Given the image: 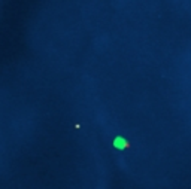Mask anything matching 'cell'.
<instances>
[{"label": "cell", "instance_id": "cell-1", "mask_svg": "<svg viewBox=\"0 0 191 189\" xmlns=\"http://www.w3.org/2000/svg\"><path fill=\"white\" fill-rule=\"evenodd\" d=\"M112 146H114L117 151H125V149H130V148H131V143L125 137H122V136H117V137L114 138V141H112Z\"/></svg>", "mask_w": 191, "mask_h": 189}]
</instances>
